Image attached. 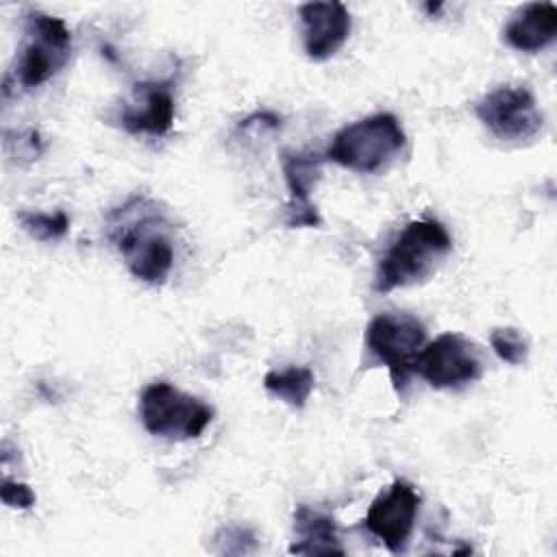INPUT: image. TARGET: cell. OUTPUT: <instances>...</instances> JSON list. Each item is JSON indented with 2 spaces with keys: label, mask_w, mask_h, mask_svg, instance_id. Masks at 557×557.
<instances>
[{
  "label": "cell",
  "mask_w": 557,
  "mask_h": 557,
  "mask_svg": "<svg viewBox=\"0 0 557 557\" xmlns=\"http://www.w3.org/2000/svg\"><path fill=\"white\" fill-rule=\"evenodd\" d=\"M109 239L122 255L128 272L161 285L174 265V242L170 224L154 200L135 196L109 213Z\"/></svg>",
  "instance_id": "obj_1"
},
{
  "label": "cell",
  "mask_w": 557,
  "mask_h": 557,
  "mask_svg": "<svg viewBox=\"0 0 557 557\" xmlns=\"http://www.w3.org/2000/svg\"><path fill=\"white\" fill-rule=\"evenodd\" d=\"M453 250L446 226L437 220L409 222L381 259L374 276V292L387 294L426 281Z\"/></svg>",
  "instance_id": "obj_2"
},
{
  "label": "cell",
  "mask_w": 557,
  "mask_h": 557,
  "mask_svg": "<svg viewBox=\"0 0 557 557\" xmlns=\"http://www.w3.org/2000/svg\"><path fill=\"white\" fill-rule=\"evenodd\" d=\"M407 135L394 113H374L339 128L324 159L361 174L385 170L405 148Z\"/></svg>",
  "instance_id": "obj_3"
},
{
  "label": "cell",
  "mask_w": 557,
  "mask_h": 557,
  "mask_svg": "<svg viewBox=\"0 0 557 557\" xmlns=\"http://www.w3.org/2000/svg\"><path fill=\"white\" fill-rule=\"evenodd\" d=\"M72 57V33L61 17L44 11L24 15V39L7 81L22 89H35L57 76Z\"/></svg>",
  "instance_id": "obj_4"
},
{
  "label": "cell",
  "mask_w": 557,
  "mask_h": 557,
  "mask_svg": "<svg viewBox=\"0 0 557 557\" xmlns=\"http://www.w3.org/2000/svg\"><path fill=\"white\" fill-rule=\"evenodd\" d=\"M144 429L163 440H196L213 420V407L168 381L150 383L139 398Z\"/></svg>",
  "instance_id": "obj_5"
},
{
  "label": "cell",
  "mask_w": 557,
  "mask_h": 557,
  "mask_svg": "<svg viewBox=\"0 0 557 557\" xmlns=\"http://www.w3.org/2000/svg\"><path fill=\"white\" fill-rule=\"evenodd\" d=\"M426 329L411 313H381L366 326L368 350L389 370L396 394L405 392L416 359L424 346Z\"/></svg>",
  "instance_id": "obj_6"
},
{
  "label": "cell",
  "mask_w": 557,
  "mask_h": 557,
  "mask_svg": "<svg viewBox=\"0 0 557 557\" xmlns=\"http://www.w3.org/2000/svg\"><path fill=\"white\" fill-rule=\"evenodd\" d=\"M474 115L500 141H524L542 131L544 115L527 87L500 85L474 102Z\"/></svg>",
  "instance_id": "obj_7"
},
{
  "label": "cell",
  "mask_w": 557,
  "mask_h": 557,
  "mask_svg": "<svg viewBox=\"0 0 557 557\" xmlns=\"http://www.w3.org/2000/svg\"><path fill=\"white\" fill-rule=\"evenodd\" d=\"M416 372L435 389H457L483 374L479 346L461 333H442L422 346Z\"/></svg>",
  "instance_id": "obj_8"
},
{
  "label": "cell",
  "mask_w": 557,
  "mask_h": 557,
  "mask_svg": "<svg viewBox=\"0 0 557 557\" xmlns=\"http://www.w3.org/2000/svg\"><path fill=\"white\" fill-rule=\"evenodd\" d=\"M420 503L422 498L418 490L407 479H396L370 503L363 524L374 537L383 542L389 553H405L420 511Z\"/></svg>",
  "instance_id": "obj_9"
},
{
  "label": "cell",
  "mask_w": 557,
  "mask_h": 557,
  "mask_svg": "<svg viewBox=\"0 0 557 557\" xmlns=\"http://www.w3.org/2000/svg\"><path fill=\"white\" fill-rule=\"evenodd\" d=\"M176 113L170 83L141 81L133 85L131 96L122 100L115 122L131 135L161 137L172 128Z\"/></svg>",
  "instance_id": "obj_10"
},
{
  "label": "cell",
  "mask_w": 557,
  "mask_h": 557,
  "mask_svg": "<svg viewBox=\"0 0 557 557\" xmlns=\"http://www.w3.org/2000/svg\"><path fill=\"white\" fill-rule=\"evenodd\" d=\"M324 157L305 150H283L281 168L287 183L289 200L285 207V224L289 228L320 226V215L311 202V191L320 181Z\"/></svg>",
  "instance_id": "obj_11"
},
{
  "label": "cell",
  "mask_w": 557,
  "mask_h": 557,
  "mask_svg": "<svg viewBox=\"0 0 557 557\" xmlns=\"http://www.w3.org/2000/svg\"><path fill=\"white\" fill-rule=\"evenodd\" d=\"M302 24V46L311 61L331 59L348 39L352 20L348 9L337 2H307L298 9Z\"/></svg>",
  "instance_id": "obj_12"
},
{
  "label": "cell",
  "mask_w": 557,
  "mask_h": 557,
  "mask_svg": "<svg viewBox=\"0 0 557 557\" xmlns=\"http://www.w3.org/2000/svg\"><path fill=\"white\" fill-rule=\"evenodd\" d=\"M557 35V7L553 2H531L513 13L503 28V39L520 52H540Z\"/></svg>",
  "instance_id": "obj_13"
},
{
  "label": "cell",
  "mask_w": 557,
  "mask_h": 557,
  "mask_svg": "<svg viewBox=\"0 0 557 557\" xmlns=\"http://www.w3.org/2000/svg\"><path fill=\"white\" fill-rule=\"evenodd\" d=\"M296 542L289 546L292 555H344V546L337 537V524L333 516L298 505L294 509Z\"/></svg>",
  "instance_id": "obj_14"
},
{
  "label": "cell",
  "mask_w": 557,
  "mask_h": 557,
  "mask_svg": "<svg viewBox=\"0 0 557 557\" xmlns=\"http://www.w3.org/2000/svg\"><path fill=\"white\" fill-rule=\"evenodd\" d=\"M315 385V374L307 366H289L285 370H270L263 376V387L270 396L285 405L300 409L309 400Z\"/></svg>",
  "instance_id": "obj_15"
},
{
  "label": "cell",
  "mask_w": 557,
  "mask_h": 557,
  "mask_svg": "<svg viewBox=\"0 0 557 557\" xmlns=\"http://www.w3.org/2000/svg\"><path fill=\"white\" fill-rule=\"evenodd\" d=\"M20 226L37 242L61 239L70 231V218L65 211L41 213V211H20Z\"/></svg>",
  "instance_id": "obj_16"
},
{
  "label": "cell",
  "mask_w": 557,
  "mask_h": 557,
  "mask_svg": "<svg viewBox=\"0 0 557 557\" xmlns=\"http://www.w3.org/2000/svg\"><path fill=\"white\" fill-rule=\"evenodd\" d=\"M490 344H492V350L496 352V357L505 363H511V366H520L527 361V355H529V342L527 337L513 329V326H500V329H494L492 335H490Z\"/></svg>",
  "instance_id": "obj_17"
},
{
  "label": "cell",
  "mask_w": 557,
  "mask_h": 557,
  "mask_svg": "<svg viewBox=\"0 0 557 557\" xmlns=\"http://www.w3.org/2000/svg\"><path fill=\"white\" fill-rule=\"evenodd\" d=\"M213 553L218 555H248L257 550V537L248 527L226 524L213 535Z\"/></svg>",
  "instance_id": "obj_18"
},
{
  "label": "cell",
  "mask_w": 557,
  "mask_h": 557,
  "mask_svg": "<svg viewBox=\"0 0 557 557\" xmlns=\"http://www.w3.org/2000/svg\"><path fill=\"white\" fill-rule=\"evenodd\" d=\"M0 498L7 507L11 509H30L35 505V492L26 485V483H20V481H11V479H4L2 485H0Z\"/></svg>",
  "instance_id": "obj_19"
}]
</instances>
